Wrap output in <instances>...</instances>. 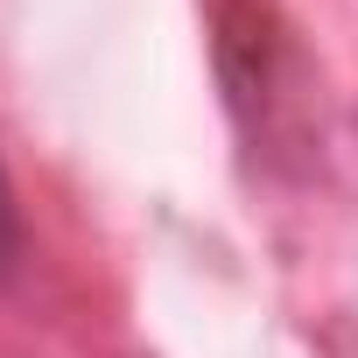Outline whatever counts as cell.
<instances>
[{
  "mask_svg": "<svg viewBox=\"0 0 358 358\" xmlns=\"http://www.w3.org/2000/svg\"><path fill=\"white\" fill-rule=\"evenodd\" d=\"M22 253V225H15V197H8V176H0V274H15Z\"/></svg>",
  "mask_w": 358,
  "mask_h": 358,
  "instance_id": "6da1fadb",
  "label": "cell"
}]
</instances>
